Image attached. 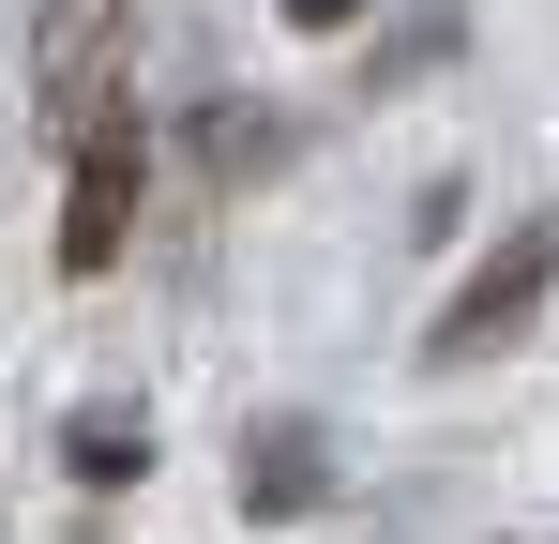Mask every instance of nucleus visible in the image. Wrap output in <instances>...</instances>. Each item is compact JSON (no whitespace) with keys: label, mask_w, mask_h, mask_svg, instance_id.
Instances as JSON below:
<instances>
[{"label":"nucleus","mask_w":559,"mask_h":544,"mask_svg":"<svg viewBox=\"0 0 559 544\" xmlns=\"http://www.w3.org/2000/svg\"><path fill=\"white\" fill-rule=\"evenodd\" d=\"M136 197H152V137H136V106L76 121V181H61V272H76V287H92V272H121Z\"/></svg>","instance_id":"1"},{"label":"nucleus","mask_w":559,"mask_h":544,"mask_svg":"<svg viewBox=\"0 0 559 544\" xmlns=\"http://www.w3.org/2000/svg\"><path fill=\"white\" fill-rule=\"evenodd\" d=\"M545 287H559V227L530 212V227H514V243H499V258H484V272L454 287V303H439V333H424V348H439V363H484V348H514V333L545 318Z\"/></svg>","instance_id":"2"},{"label":"nucleus","mask_w":559,"mask_h":544,"mask_svg":"<svg viewBox=\"0 0 559 544\" xmlns=\"http://www.w3.org/2000/svg\"><path fill=\"white\" fill-rule=\"evenodd\" d=\"M121 31H136V0H46V31H31V76H46V121H61V137L121 106Z\"/></svg>","instance_id":"3"},{"label":"nucleus","mask_w":559,"mask_h":544,"mask_svg":"<svg viewBox=\"0 0 559 544\" xmlns=\"http://www.w3.org/2000/svg\"><path fill=\"white\" fill-rule=\"evenodd\" d=\"M318 499H333V439H318L302 409L242 424V515H318Z\"/></svg>","instance_id":"4"},{"label":"nucleus","mask_w":559,"mask_h":544,"mask_svg":"<svg viewBox=\"0 0 559 544\" xmlns=\"http://www.w3.org/2000/svg\"><path fill=\"white\" fill-rule=\"evenodd\" d=\"M61 469H76L92 499H121V484L152 469V409H76V424H61Z\"/></svg>","instance_id":"5"},{"label":"nucleus","mask_w":559,"mask_h":544,"mask_svg":"<svg viewBox=\"0 0 559 544\" xmlns=\"http://www.w3.org/2000/svg\"><path fill=\"white\" fill-rule=\"evenodd\" d=\"M197 167H212V181L287 167V121H258V106H197Z\"/></svg>","instance_id":"6"},{"label":"nucleus","mask_w":559,"mask_h":544,"mask_svg":"<svg viewBox=\"0 0 559 544\" xmlns=\"http://www.w3.org/2000/svg\"><path fill=\"white\" fill-rule=\"evenodd\" d=\"M348 15H364V0H287V31H348Z\"/></svg>","instance_id":"7"}]
</instances>
